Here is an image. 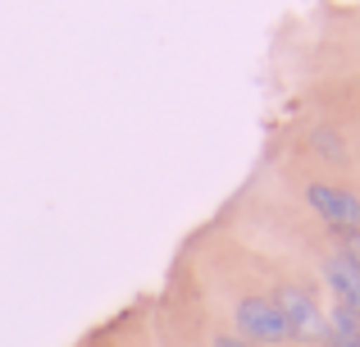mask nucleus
<instances>
[{
    "label": "nucleus",
    "instance_id": "3",
    "mask_svg": "<svg viewBox=\"0 0 360 347\" xmlns=\"http://www.w3.org/2000/svg\"><path fill=\"white\" fill-rule=\"evenodd\" d=\"M306 201L333 233H360V196L333 183H306Z\"/></svg>",
    "mask_w": 360,
    "mask_h": 347
},
{
    "label": "nucleus",
    "instance_id": "2",
    "mask_svg": "<svg viewBox=\"0 0 360 347\" xmlns=\"http://www.w3.org/2000/svg\"><path fill=\"white\" fill-rule=\"evenodd\" d=\"M233 324H238V334L251 347H283V343H292L288 320H283V311L274 306V297H238V302H233Z\"/></svg>",
    "mask_w": 360,
    "mask_h": 347
},
{
    "label": "nucleus",
    "instance_id": "6",
    "mask_svg": "<svg viewBox=\"0 0 360 347\" xmlns=\"http://www.w3.org/2000/svg\"><path fill=\"white\" fill-rule=\"evenodd\" d=\"M342 260L360 270V233H342Z\"/></svg>",
    "mask_w": 360,
    "mask_h": 347
},
{
    "label": "nucleus",
    "instance_id": "4",
    "mask_svg": "<svg viewBox=\"0 0 360 347\" xmlns=\"http://www.w3.org/2000/svg\"><path fill=\"white\" fill-rule=\"evenodd\" d=\"M324 288L333 297V306H347V311L360 315V270L347 265L342 251H328L324 256Z\"/></svg>",
    "mask_w": 360,
    "mask_h": 347
},
{
    "label": "nucleus",
    "instance_id": "5",
    "mask_svg": "<svg viewBox=\"0 0 360 347\" xmlns=\"http://www.w3.org/2000/svg\"><path fill=\"white\" fill-rule=\"evenodd\" d=\"M319 347H360V315L347 311V306H333L328 311V334Z\"/></svg>",
    "mask_w": 360,
    "mask_h": 347
},
{
    "label": "nucleus",
    "instance_id": "7",
    "mask_svg": "<svg viewBox=\"0 0 360 347\" xmlns=\"http://www.w3.org/2000/svg\"><path fill=\"white\" fill-rule=\"evenodd\" d=\"M210 347H251V343H246L242 334H219V339H214Z\"/></svg>",
    "mask_w": 360,
    "mask_h": 347
},
{
    "label": "nucleus",
    "instance_id": "1",
    "mask_svg": "<svg viewBox=\"0 0 360 347\" xmlns=\"http://www.w3.org/2000/svg\"><path fill=\"white\" fill-rule=\"evenodd\" d=\"M274 306H278L283 320H288L292 343H306V347H319V343H324L328 311L319 306L315 293H306L301 284H278V288H274Z\"/></svg>",
    "mask_w": 360,
    "mask_h": 347
}]
</instances>
